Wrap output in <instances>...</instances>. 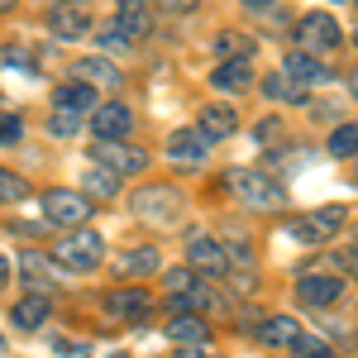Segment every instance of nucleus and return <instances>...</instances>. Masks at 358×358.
I'll use <instances>...</instances> for the list:
<instances>
[{"label": "nucleus", "mask_w": 358, "mask_h": 358, "mask_svg": "<svg viewBox=\"0 0 358 358\" xmlns=\"http://www.w3.org/2000/svg\"><path fill=\"white\" fill-rule=\"evenodd\" d=\"M224 187L229 196L248 206V210H282L287 206V192L277 187L268 172H248V167H234V172H224Z\"/></svg>", "instance_id": "f257e3e1"}, {"label": "nucleus", "mask_w": 358, "mask_h": 358, "mask_svg": "<svg viewBox=\"0 0 358 358\" xmlns=\"http://www.w3.org/2000/svg\"><path fill=\"white\" fill-rule=\"evenodd\" d=\"M53 253H57V263H62L67 273H91V268H101V258H106V239H101L96 229L77 224V229L62 234V244H57Z\"/></svg>", "instance_id": "f03ea898"}, {"label": "nucleus", "mask_w": 358, "mask_h": 358, "mask_svg": "<svg viewBox=\"0 0 358 358\" xmlns=\"http://www.w3.org/2000/svg\"><path fill=\"white\" fill-rule=\"evenodd\" d=\"M129 210L148 224H177L182 220V192L177 187H143V192H134Z\"/></svg>", "instance_id": "7ed1b4c3"}, {"label": "nucleus", "mask_w": 358, "mask_h": 358, "mask_svg": "<svg viewBox=\"0 0 358 358\" xmlns=\"http://www.w3.org/2000/svg\"><path fill=\"white\" fill-rule=\"evenodd\" d=\"M344 206H320V210H306V215H296L292 220V239L296 244H325V239H334L339 229H344Z\"/></svg>", "instance_id": "20e7f679"}, {"label": "nucleus", "mask_w": 358, "mask_h": 358, "mask_svg": "<svg viewBox=\"0 0 358 358\" xmlns=\"http://www.w3.org/2000/svg\"><path fill=\"white\" fill-rule=\"evenodd\" d=\"M163 301L172 306V310H206V306H210V292L196 282V268L187 263V268H177V273L163 277Z\"/></svg>", "instance_id": "39448f33"}, {"label": "nucleus", "mask_w": 358, "mask_h": 358, "mask_svg": "<svg viewBox=\"0 0 358 358\" xmlns=\"http://www.w3.org/2000/svg\"><path fill=\"white\" fill-rule=\"evenodd\" d=\"M43 215H48V224L77 229V224L91 220V196L67 192V187H53V192H43Z\"/></svg>", "instance_id": "423d86ee"}, {"label": "nucleus", "mask_w": 358, "mask_h": 358, "mask_svg": "<svg viewBox=\"0 0 358 358\" xmlns=\"http://www.w3.org/2000/svg\"><path fill=\"white\" fill-rule=\"evenodd\" d=\"M91 158H96L101 167H110L115 177H134V172L148 167V153L134 148V143H124V138H101V143L91 148Z\"/></svg>", "instance_id": "0eeeda50"}, {"label": "nucleus", "mask_w": 358, "mask_h": 358, "mask_svg": "<svg viewBox=\"0 0 358 358\" xmlns=\"http://www.w3.org/2000/svg\"><path fill=\"white\" fill-rule=\"evenodd\" d=\"M296 43H301L306 53H334V48H339V24H334V15H325V10L301 15V24H296Z\"/></svg>", "instance_id": "6e6552de"}, {"label": "nucleus", "mask_w": 358, "mask_h": 358, "mask_svg": "<svg viewBox=\"0 0 358 358\" xmlns=\"http://www.w3.org/2000/svg\"><path fill=\"white\" fill-rule=\"evenodd\" d=\"M344 296V277L339 273H306L296 277V301L310 306V310H325Z\"/></svg>", "instance_id": "1a4fd4ad"}, {"label": "nucleus", "mask_w": 358, "mask_h": 358, "mask_svg": "<svg viewBox=\"0 0 358 358\" xmlns=\"http://www.w3.org/2000/svg\"><path fill=\"white\" fill-rule=\"evenodd\" d=\"M187 263H192L196 273H206V277H224V273H229V248H224L220 239L196 234L192 248H187Z\"/></svg>", "instance_id": "9d476101"}, {"label": "nucleus", "mask_w": 358, "mask_h": 358, "mask_svg": "<svg viewBox=\"0 0 358 358\" xmlns=\"http://www.w3.org/2000/svg\"><path fill=\"white\" fill-rule=\"evenodd\" d=\"M110 273L120 277V282H143L148 273H158V248L143 244V248H124V253H115Z\"/></svg>", "instance_id": "9b49d317"}, {"label": "nucleus", "mask_w": 358, "mask_h": 358, "mask_svg": "<svg viewBox=\"0 0 358 358\" xmlns=\"http://www.w3.org/2000/svg\"><path fill=\"white\" fill-rule=\"evenodd\" d=\"M206 153H210V138L201 134V129H177V134L167 138V158L177 167H201Z\"/></svg>", "instance_id": "f8f14e48"}, {"label": "nucleus", "mask_w": 358, "mask_h": 358, "mask_svg": "<svg viewBox=\"0 0 358 358\" xmlns=\"http://www.w3.org/2000/svg\"><path fill=\"white\" fill-rule=\"evenodd\" d=\"M20 273H24L29 292H43V296H48V292L57 287V277H62V263L53 268L43 253H20Z\"/></svg>", "instance_id": "ddd939ff"}, {"label": "nucleus", "mask_w": 358, "mask_h": 358, "mask_svg": "<svg viewBox=\"0 0 358 358\" xmlns=\"http://www.w3.org/2000/svg\"><path fill=\"white\" fill-rule=\"evenodd\" d=\"M143 310H148V292L134 287V282L120 287V292H106V315L110 320H138Z\"/></svg>", "instance_id": "4468645a"}, {"label": "nucleus", "mask_w": 358, "mask_h": 358, "mask_svg": "<svg viewBox=\"0 0 358 358\" xmlns=\"http://www.w3.org/2000/svg\"><path fill=\"white\" fill-rule=\"evenodd\" d=\"M91 124H96L101 138H124L134 129V115H129V106H120V101H106V106H96Z\"/></svg>", "instance_id": "2eb2a0df"}, {"label": "nucleus", "mask_w": 358, "mask_h": 358, "mask_svg": "<svg viewBox=\"0 0 358 358\" xmlns=\"http://www.w3.org/2000/svg\"><path fill=\"white\" fill-rule=\"evenodd\" d=\"M48 29H53L57 38H86V34H91L86 5H53V10H48Z\"/></svg>", "instance_id": "dca6fc26"}, {"label": "nucleus", "mask_w": 358, "mask_h": 358, "mask_svg": "<svg viewBox=\"0 0 358 358\" xmlns=\"http://www.w3.org/2000/svg\"><path fill=\"white\" fill-rule=\"evenodd\" d=\"M153 0H120L115 5V24L124 29L129 38H143L148 29H153V10H148Z\"/></svg>", "instance_id": "f3484780"}, {"label": "nucleus", "mask_w": 358, "mask_h": 358, "mask_svg": "<svg viewBox=\"0 0 358 358\" xmlns=\"http://www.w3.org/2000/svg\"><path fill=\"white\" fill-rule=\"evenodd\" d=\"M210 86H215V91H248V86H253V62H248V57L220 62V67L210 72Z\"/></svg>", "instance_id": "a211bd4d"}, {"label": "nucleus", "mask_w": 358, "mask_h": 358, "mask_svg": "<svg viewBox=\"0 0 358 358\" xmlns=\"http://www.w3.org/2000/svg\"><path fill=\"white\" fill-rule=\"evenodd\" d=\"M282 72L292 77V82H301V86H320V82H330V72L315 62V53H306V48H296V53H287V62H282Z\"/></svg>", "instance_id": "6ab92c4d"}, {"label": "nucleus", "mask_w": 358, "mask_h": 358, "mask_svg": "<svg viewBox=\"0 0 358 358\" xmlns=\"http://www.w3.org/2000/svg\"><path fill=\"white\" fill-rule=\"evenodd\" d=\"M53 101H57V110H77V115H86V110H96V86L82 82V77H72V82L57 86Z\"/></svg>", "instance_id": "aec40b11"}, {"label": "nucleus", "mask_w": 358, "mask_h": 358, "mask_svg": "<svg viewBox=\"0 0 358 358\" xmlns=\"http://www.w3.org/2000/svg\"><path fill=\"white\" fill-rule=\"evenodd\" d=\"M206 334H210V325H206L201 310H177L167 320V339H177V344H201Z\"/></svg>", "instance_id": "412c9836"}, {"label": "nucleus", "mask_w": 358, "mask_h": 358, "mask_svg": "<svg viewBox=\"0 0 358 358\" xmlns=\"http://www.w3.org/2000/svg\"><path fill=\"white\" fill-rule=\"evenodd\" d=\"M196 129L215 143V138H229L234 129H239V115L229 110V106H206V110H201V120H196Z\"/></svg>", "instance_id": "4be33fe9"}, {"label": "nucleus", "mask_w": 358, "mask_h": 358, "mask_svg": "<svg viewBox=\"0 0 358 358\" xmlns=\"http://www.w3.org/2000/svg\"><path fill=\"white\" fill-rule=\"evenodd\" d=\"M296 334H301V325H296L292 315H273V320L258 325V344H268V349H292Z\"/></svg>", "instance_id": "5701e85b"}, {"label": "nucleus", "mask_w": 358, "mask_h": 358, "mask_svg": "<svg viewBox=\"0 0 358 358\" xmlns=\"http://www.w3.org/2000/svg\"><path fill=\"white\" fill-rule=\"evenodd\" d=\"M10 320H15V330H38V325L48 320V296L34 292V296H24V301H15Z\"/></svg>", "instance_id": "b1692460"}, {"label": "nucleus", "mask_w": 358, "mask_h": 358, "mask_svg": "<svg viewBox=\"0 0 358 358\" xmlns=\"http://www.w3.org/2000/svg\"><path fill=\"white\" fill-rule=\"evenodd\" d=\"M72 77H82L91 86H120V72H115L106 57H82L77 67H72Z\"/></svg>", "instance_id": "393cba45"}, {"label": "nucleus", "mask_w": 358, "mask_h": 358, "mask_svg": "<svg viewBox=\"0 0 358 358\" xmlns=\"http://www.w3.org/2000/svg\"><path fill=\"white\" fill-rule=\"evenodd\" d=\"M86 192L96 196V201H110V196H120V177H115L110 167H91V172H86Z\"/></svg>", "instance_id": "a878e982"}, {"label": "nucleus", "mask_w": 358, "mask_h": 358, "mask_svg": "<svg viewBox=\"0 0 358 358\" xmlns=\"http://www.w3.org/2000/svg\"><path fill=\"white\" fill-rule=\"evenodd\" d=\"M253 48H258V43H253L248 34H220V38H215V57H220V62H229V57H253Z\"/></svg>", "instance_id": "bb28decb"}, {"label": "nucleus", "mask_w": 358, "mask_h": 358, "mask_svg": "<svg viewBox=\"0 0 358 358\" xmlns=\"http://www.w3.org/2000/svg\"><path fill=\"white\" fill-rule=\"evenodd\" d=\"M325 148H330L334 158H354L358 153V124H334V134L325 138Z\"/></svg>", "instance_id": "cd10ccee"}, {"label": "nucleus", "mask_w": 358, "mask_h": 358, "mask_svg": "<svg viewBox=\"0 0 358 358\" xmlns=\"http://www.w3.org/2000/svg\"><path fill=\"white\" fill-rule=\"evenodd\" d=\"M24 196H29V182L20 172L0 167V206H15V201H24Z\"/></svg>", "instance_id": "c85d7f7f"}, {"label": "nucleus", "mask_w": 358, "mask_h": 358, "mask_svg": "<svg viewBox=\"0 0 358 358\" xmlns=\"http://www.w3.org/2000/svg\"><path fill=\"white\" fill-rule=\"evenodd\" d=\"M263 91H268L273 101H306V96H301V82H292L287 72H277V77H268V82H263Z\"/></svg>", "instance_id": "c756f323"}, {"label": "nucleus", "mask_w": 358, "mask_h": 358, "mask_svg": "<svg viewBox=\"0 0 358 358\" xmlns=\"http://www.w3.org/2000/svg\"><path fill=\"white\" fill-rule=\"evenodd\" d=\"M82 129V115L77 110H53V120H48V134L53 138H72Z\"/></svg>", "instance_id": "7c9ffc66"}, {"label": "nucleus", "mask_w": 358, "mask_h": 358, "mask_svg": "<svg viewBox=\"0 0 358 358\" xmlns=\"http://www.w3.org/2000/svg\"><path fill=\"white\" fill-rule=\"evenodd\" d=\"M292 354H296V358H334V349H330V344H320L315 334H296Z\"/></svg>", "instance_id": "2f4dec72"}, {"label": "nucleus", "mask_w": 358, "mask_h": 358, "mask_svg": "<svg viewBox=\"0 0 358 358\" xmlns=\"http://www.w3.org/2000/svg\"><path fill=\"white\" fill-rule=\"evenodd\" d=\"M20 134H24V124H20L15 115H5V120H0V143H20Z\"/></svg>", "instance_id": "473e14b6"}, {"label": "nucleus", "mask_w": 358, "mask_h": 358, "mask_svg": "<svg viewBox=\"0 0 358 358\" xmlns=\"http://www.w3.org/2000/svg\"><path fill=\"white\" fill-rule=\"evenodd\" d=\"M330 263H339L344 273H354V277H358V248H344V253H330Z\"/></svg>", "instance_id": "72a5a7b5"}, {"label": "nucleus", "mask_w": 358, "mask_h": 358, "mask_svg": "<svg viewBox=\"0 0 358 358\" xmlns=\"http://www.w3.org/2000/svg\"><path fill=\"white\" fill-rule=\"evenodd\" d=\"M153 5H158V10H172V15H182V10H192L196 0H153Z\"/></svg>", "instance_id": "f704fd0d"}, {"label": "nucleus", "mask_w": 358, "mask_h": 358, "mask_svg": "<svg viewBox=\"0 0 358 358\" xmlns=\"http://www.w3.org/2000/svg\"><path fill=\"white\" fill-rule=\"evenodd\" d=\"M177 358H196V344H182V349H177Z\"/></svg>", "instance_id": "c9c22d12"}, {"label": "nucleus", "mask_w": 358, "mask_h": 358, "mask_svg": "<svg viewBox=\"0 0 358 358\" xmlns=\"http://www.w3.org/2000/svg\"><path fill=\"white\" fill-rule=\"evenodd\" d=\"M248 10H263V5H273V0H244Z\"/></svg>", "instance_id": "e433bc0d"}, {"label": "nucleus", "mask_w": 358, "mask_h": 358, "mask_svg": "<svg viewBox=\"0 0 358 358\" xmlns=\"http://www.w3.org/2000/svg\"><path fill=\"white\" fill-rule=\"evenodd\" d=\"M5 277H10V263H5V253H0V282H5Z\"/></svg>", "instance_id": "4c0bfd02"}, {"label": "nucleus", "mask_w": 358, "mask_h": 358, "mask_svg": "<svg viewBox=\"0 0 358 358\" xmlns=\"http://www.w3.org/2000/svg\"><path fill=\"white\" fill-rule=\"evenodd\" d=\"M349 91H354V96H358V72H354V77H349Z\"/></svg>", "instance_id": "58836bf2"}, {"label": "nucleus", "mask_w": 358, "mask_h": 358, "mask_svg": "<svg viewBox=\"0 0 358 358\" xmlns=\"http://www.w3.org/2000/svg\"><path fill=\"white\" fill-rule=\"evenodd\" d=\"M53 5H86V0H53Z\"/></svg>", "instance_id": "ea45409f"}, {"label": "nucleus", "mask_w": 358, "mask_h": 358, "mask_svg": "<svg viewBox=\"0 0 358 358\" xmlns=\"http://www.w3.org/2000/svg\"><path fill=\"white\" fill-rule=\"evenodd\" d=\"M10 5H15V0H0V15H5V10H10Z\"/></svg>", "instance_id": "a19ab883"}, {"label": "nucleus", "mask_w": 358, "mask_h": 358, "mask_svg": "<svg viewBox=\"0 0 358 358\" xmlns=\"http://www.w3.org/2000/svg\"><path fill=\"white\" fill-rule=\"evenodd\" d=\"M354 48H358V29H354Z\"/></svg>", "instance_id": "79ce46f5"}, {"label": "nucleus", "mask_w": 358, "mask_h": 358, "mask_svg": "<svg viewBox=\"0 0 358 358\" xmlns=\"http://www.w3.org/2000/svg\"><path fill=\"white\" fill-rule=\"evenodd\" d=\"M0 349H5V339H0Z\"/></svg>", "instance_id": "37998d69"}, {"label": "nucleus", "mask_w": 358, "mask_h": 358, "mask_svg": "<svg viewBox=\"0 0 358 358\" xmlns=\"http://www.w3.org/2000/svg\"><path fill=\"white\" fill-rule=\"evenodd\" d=\"M334 5H339V0H334Z\"/></svg>", "instance_id": "c03bdc74"}]
</instances>
